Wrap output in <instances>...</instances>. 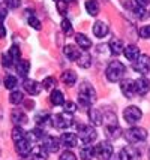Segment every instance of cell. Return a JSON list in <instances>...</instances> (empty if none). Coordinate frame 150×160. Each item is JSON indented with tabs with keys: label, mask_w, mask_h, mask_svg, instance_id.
<instances>
[{
	"label": "cell",
	"mask_w": 150,
	"mask_h": 160,
	"mask_svg": "<svg viewBox=\"0 0 150 160\" xmlns=\"http://www.w3.org/2000/svg\"><path fill=\"white\" fill-rule=\"evenodd\" d=\"M65 2H68V3H69V2H75V3H77V0H65Z\"/></svg>",
	"instance_id": "cell-50"
},
{
	"label": "cell",
	"mask_w": 150,
	"mask_h": 160,
	"mask_svg": "<svg viewBox=\"0 0 150 160\" xmlns=\"http://www.w3.org/2000/svg\"><path fill=\"white\" fill-rule=\"evenodd\" d=\"M80 157L83 160H92V157L95 156V147L89 145V144H84V145L80 148Z\"/></svg>",
	"instance_id": "cell-26"
},
{
	"label": "cell",
	"mask_w": 150,
	"mask_h": 160,
	"mask_svg": "<svg viewBox=\"0 0 150 160\" xmlns=\"http://www.w3.org/2000/svg\"><path fill=\"white\" fill-rule=\"evenodd\" d=\"M27 22H29V24L35 28V30H41V28H42V26H41V21L38 20L35 15H30L29 20H27Z\"/></svg>",
	"instance_id": "cell-38"
},
{
	"label": "cell",
	"mask_w": 150,
	"mask_h": 160,
	"mask_svg": "<svg viewBox=\"0 0 150 160\" xmlns=\"http://www.w3.org/2000/svg\"><path fill=\"white\" fill-rule=\"evenodd\" d=\"M44 138H45V133H44V130L41 127H36V129H33V130H30L27 133V139L30 142H38V141L44 139Z\"/></svg>",
	"instance_id": "cell-29"
},
{
	"label": "cell",
	"mask_w": 150,
	"mask_h": 160,
	"mask_svg": "<svg viewBox=\"0 0 150 160\" xmlns=\"http://www.w3.org/2000/svg\"><path fill=\"white\" fill-rule=\"evenodd\" d=\"M77 64H78L80 68H83V69H87V68H90V64H92V57H90V54H89L87 51L81 52L80 58L77 60Z\"/></svg>",
	"instance_id": "cell-31"
},
{
	"label": "cell",
	"mask_w": 150,
	"mask_h": 160,
	"mask_svg": "<svg viewBox=\"0 0 150 160\" xmlns=\"http://www.w3.org/2000/svg\"><path fill=\"white\" fill-rule=\"evenodd\" d=\"M89 120L92 121L93 126H101L104 123V115L99 109H95V108H89Z\"/></svg>",
	"instance_id": "cell-20"
},
{
	"label": "cell",
	"mask_w": 150,
	"mask_h": 160,
	"mask_svg": "<svg viewBox=\"0 0 150 160\" xmlns=\"http://www.w3.org/2000/svg\"><path fill=\"white\" fill-rule=\"evenodd\" d=\"M125 70L126 69H125L123 63L119 62V60H113L105 69L107 79L110 82H119V81H122V78L125 75Z\"/></svg>",
	"instance_id": "cell-2"
},
{
	"label": "cell",
	"mask_w": 150,
	"mask_h": 160,
	"mask_svg": "<svg viewBox=\"0 0 150 160\" xmlns=\"http://www.w3.org/2000/svg\"><path fill=\"white\" fill-rule=\"evenodd\" d=\"M5 36H6V28L3 24H0V39H3Z\"/></svg>",
	"instance_id": "cell-48"
},
{
	"label": "cell",
	"mask_w": 150,
	"mask_h": 160,
	"mask_svg": "<svg viewBox=\"0 0 150 160\" xmlns=\"http://www.w3.org/2000/svg\"><path fill=\"white\" fill-rule=\"evenodd\" d=\"M23 100H24V96H23L21 91H18V90H14L12 93H11V96H9V102H11L12 105L21 103Z\"/></svg>",
	"instance_id": "cell-34"
},
{
	"label": "cell",
	"mask_w": 150,
	"mask_h": 160,
	"mask_svg": "<svg viewBox=\"0 0 150 160\" xmlns=\"http://www.w3.org/2000/svg\"><path fill=\"white\" fill-rule=\"evenodd\" d=\"M29 156L32 160H47L48 151H47L42 145H38V147H35V148H32V151H30Z\"/></svg>",
	"instance_id": "cell-19"
},
{
	"label": "cell",
	"mask_w": 150,
	"mask_h": 160,
	"mask_svg": "<svg viewBox=\"0 0 150 160\" xmlns=\"http://www.w3.org/2000/svg\"><path fill=\"white\" fill-rule=\"evenodd\" d=\"M149 159H150V148H149Z\"/></svg>",
	"instance_id": "cell-51"
},
{
	"label": "cell",
	"mask_w": 150,
	"mask_h": 160,
	"mask_svg": "<svg viewBox=\"0 0 150 160\" xmlns=\"http://www.w3.org/2000/svg\"><path fill=\"white\" fill-rule=\"evenodd\" d=\"M110 160H120V156H119L117 159H116V157H111V159H110Z\"/></svg>",
	"instance_id": "cell-49"
},
{
	"label": "cell",
	"mask_w": 150,
	"mask_h": 160,
	"mask_svg": "<svg viewBox=\"0 0 150 160\" xmlns=\"http://www.w3.org/2000/svg\"><path fill=\"white\" fill-rule=\"evenodd\" d=\"M3 84H5V87H6L8 90H15V87H17V78L14 77V75H8L6 78H5V81H3Z\"/></svg>",
	"instance_id": "cell-36"
},
{
	"label": "cell",
	"mask_w": 150,
	"mask_h": 160,
	"mask_svg": "<svg viewBox=\"0 0 150 160\" xmlns=\"http://www.w3.org/2000/svg\"><path fill=\"white\" fill-rule=\"evenodd\" d=\"M93 35L96 36L98 39H102V38H105L108 35V32H110V27H108V24H105L104 21H96L95 24H93Z\"/></svg>",
	"instance_id": "cell-13"
},
{
	"label": "cell",
	"mask_w": 150,
	"mask_h": 160,
	"mask_svg": "<svg viewBox=\"0 0 150 160\" xmlns=\"http://www.w3.org/2000/svg\"><path fill=\"white\" fill-rule=\"evenodd\" d=\"M138 6H141V8H146L147 5H150V0H134Z\"/></svg>",
	"instance_id": "cell-47"
},
{
	"label": "cell",
	"mask_w": 150,
	"mask_h": 160,
	"mask_svg": "<svg viewBox=\"0 0 150 160\" xmlns=\"http://www.w3.org/2000/svg\"><path fill=\"white\" fill-rule=\"evenodd\" d=\"M15 150L20 156H29L30 151H32V142L27 138L20 141V142H15Z\"/></svg>",
	"instance_id": "cell-18"
},
{
	"label": "cell",
	"mask_w": 150,
	"mask_h": 160,
	"mask_svg": "<svg viewBox=\"0 0 150 160\" xmlns=\"http://www.w3.org/2000/svg\"><path fill=\"white\" fill-rule=\"evenodd\" d=\"M123 138L128 141L131 145L138 144V142H144L147 139V130L143 129V127L132 126V127H129L128 130H123Z\"/></svg>",
	"instance_id": "cell-3"
},
{
	"label": "cell",
	"mask_w": 150,
	"mask_h": 160,
	"mask_svg": "<svg viewBox=\"0 0 150 160\" xmlns=\"http://www.w3.org/2000/svg\"><path fill=\"white\" fill-rule=\"evenodd\" d=\"M42 147L48 151V153H57L62 147L60 138H54V136H45L44 138V144Z\"/></svg>",
	"instance_id": "cell-10"
},
{
	"label": "cell",
	"mask_w": 150,
	"mask_h": 160,
	"mask_svg": "<svg viewBox=\"0 0 150 160\" xmlns=\"http://www.w3.org/2000/svg\"><path fill=\"white\" fill-rule=\"evenodd\" d=\"M140 35L143 36V38H149V39H150V24L144 26V27L140 30Z\"/></svg>",
	"instance_id": "cell-45"
},
{
	"label": "cell",
	"mask_w": 150,
	"mask_h": 160,
	"mask_svg": "<svg viewBox=\"0 0 150 160\" xmlns=\"http://www.w3.org/2000/svg\"><path fill=\"white\" fill-rule=\"evenodd\" d=\"M59 160H77V156L68 150V151H63V153L60 154V159Z\"/></svg>",
	"instance_id": "cell-41"
},
{
	"label": "cell",
	"mask_w": 150,
	"mask_h": 160,
	"mask_svg": "<svg viewBox=\"0 0 150 160\" xmlns=\"http://www.w3.org/2000/svg\"><path fill=\"white\" fill-rule=\"evenodd\" d=\"M75 42H77L78 48H81L83 51H87V49L92 47V41L86 35H83V33H77L75 35Z\"/></svg>",
	"instance_id": "cell-24"
},
{
	"label": "cell",
	"mask_w": 150,
	"mask_h": 160,
	"mask_svg": "<svg viewBox=\"0 0 150 160\" xmlns=\"http://www.w3.org/2000/svg\"><path fill=\"white\" fill-rule=\"evenodd\" d=\"M8 54L11 56V58L14 60V63H18L20 60H21V51H20V48H18L17 45H12Z\"/></svg>",
	"instance_id": "cell-35"
},
{
	"label": "cell",
	"mask_w": 150,
	"mask_h": 160,
	"mask_svg": "<svg viewBox=\"0 0 150 160\" xmlns=\"http://www.w3.org/2000/svg\"><path fill=\"white\" fill-rule=\"evenodd\" d=\"M6 15H8V11H6V9H5V8H0V24L5 21Z\"/></svg>",
	"instance_id": "cell-46"
},
{
	"label": "cell",
	"mask_w": 150,
	"mask_h": 160,
	"mask_svg": "<svg viewBox=\"0 0 150 160\" xmlns=\"http://www.w3.org/2000/svg\"><path fill=\"white\" fill-rule=\"evenodd\" d=\"M62 81H63L68 87H72L74 84L77 82V73L74 70H65L62 73Z\"/></svg>",
	"instance_id": "cell-28"
},
{
	"label": "cell",
	"mask_w": 150,
	"mask_h": 160,
	"mask_svg": "<svg viewBox=\"0 0 150 160\" xmlns=\"http://www.w3.org/2000/svg\"><path fill=\"white\" fill-rule=\"evenodd\" d=\"M63 108H65V112H68V114H74V112L77 111V105L74 103V102H65Z\"/></svg>",
	"instance_id": "cell-40"
},
{
	"label": "cell",
	"mask_w": 150,
	"mask_h": 160,
	"mask_svg": "<svg viewBox=\"0 0 150 160\" xmlns=\"http://www.w3.org/2000/svg\"><path fill=\"white\" fill-rule=\"evenodd\" d=\"M51 103L54 106H60V105H65V96L63 93L60 90H53L51 91V96H50Z\"/></svg>",
	"instance_id": "cell-30"
},
{
	"label": "cell",
	"mask_w": 150,
	"mask_h": 160,
	"mask_svg": "<svg viewBox=\"0 0 150 160\" xmlns=\"http://www.w3.org/2000/svg\"><path fill=\"white\" fill-rule=\"evenodd\" d=\"M86 11L89 12V15H95L99 14V3L96 2V0H87L86 2Z\"/></svg>",
	"instance_id": "cell-32"
},
{
	"label": "cell",
	"mask_w": 150,
	"mask_h": 160,
	"mask_svg": "<svg viewBox=\"0 0 150 160\" xmlns=\"http://www.w3.org/2000/svg\"><path fill=\"white\" fill-rule=\"evenodd\" d=\"M57 11L59 14L65 15L68 12V2H65V0H57Z\"/></svg>",
	"instance_id": "cell-39"
},
{
	"label": "cell",
	"mask_w": 150,
	"mask_h": 160,
	"mask_svg": "<svg viewBox=\"0 0 150 160\" xmlns=\"http://www.w3.org/2000/svg\"><path fill=\"white\" fill-rule=\"evenodd\" d=\"M62 30H63L65 33H71V32H72L71 21L66 20V18H63V21H62Z\"/></svg>",
	"instance_id": "cell-43"
},
{
	"label": "cell",
	"mask_w": 150,
	"mask_h": 160,
	"mask_svg": "<svg viewBox=\"0 0 150 160\" xmlns=\"http://www.w3.org/2000/svg\"><path fill=\"white\" fill-rule=\"evenodd\" d=\"M123 54H125V57H126L128 60H131V62H135L137 58L141 56V54H140V48H138L137 45H128V47L125 48V51H123Z\"/></svg>",
	"instance_id": "cell-23"
},
{
	"label": "cell",
	"mask_w": 150,
	"mask_h": 160,
	"mask_svg": "<svg viewBox=\"0 0 150 160\" xmlns=\"http://www.w3.org/2000/svg\"><path fill=\"white\" fill-rule=\"evenodd\" d=\"M60 142L62 145L66 147V148H74V147L78 145V136L75 133L71 132H65L62 136H60Z\"/></svg>",
	"instance_id": "cell-12"
},
{
	"label": "cell",
	"mask_w": 150,
	"mask_h": 160,
	"mask_svg": "<svg viewBox=\"0 0 150 160\" xmlns=\"http://www.w3.org/2000/svg\"><path fill=\"white\" fill-rule=\"evenodd\" d=\"M42 87L45 90H51L56 87V78L54 77H47L45 79L42 81Z\"/></svg>",
	"instance_id": "cell-37"
},
{
	"label": "cell",
	"mask_w": 150,
	"mask_h": 160,
	"mask_svg": "<svg viewBox=\"0 0 150 160\" xmlns=\"http://www.w3.org/2000/svg\"><path fill=\"white\" fill-rule=\"evenodd\" d=\"M53 124L56 129L59 130H65L68 127H71L74 124V118H72V114H68V112H60V114H56L53 117Z\"/></svg>",
	"instance_id": "cell-4"
},
{
	"label": "cell",
	"mask_w": 150,
	"mask_h": 160,
	"mask_svg": "<svg viewBox=\"0 0 150 160\" xmlns=\"http://www.w3.org/2000/svg\"><path fill=\"white\" fill-rule=\"evenodd\" d=\"M113 153H114V148L107 141L99 142L98 145L95 147V156L101 160H110L113 157Z\"/></svg>",
	"instance_id": "cell-5"
},
{
	"label": "cell",
	"mask_w": 150,
	"mask_h": 160,
	"mask_svg": "<svg viewBox=\"0 0 150 160\" xmlns=\"http://www.w3.org/2000/svg\"><path fill=\"white\" fill-rule=\"evenodd\" d=\"M63 54L69 60H72V62H77L80 58V56H81V51H80L78 48H75L74 45H66L63 48Z\"/></svg>",
	"instance_id": "cell-22"
},
{
	"label": "cell",
	"mask_w": 150,
	"mask_h": 160,
	"mask_svg": "<svg viewBox=\"0 0 150 160\" xmlns=\"http://www.w3.org/2000/svg\"><path fill=\"white\" fill-rule=\"evenodd\" d=\"M108 47H110V52H111L113 56H119V54H122V52L125 51L123 41L119 39V38H111V41H110V43H108Z\"/></svg>",
	"instance_id": "cell-17"
},
{
	"label": "cell",
	"mask_w": 150,
	"mask_h": 160,
	"mask_svg": "<svg viewBox=\"0 0 150 160\" xmlns=\"http://www.w3.org/2000/svg\"><path fill=\"white\" fill-rule=\"evenodd\" d=\"M26 138H27V133L23 130V127L15 126L14 129H12V139H14V142H20V141L26 139Z\"/></svg>",
	"instance_id": "cell-33"
},
{
	"label": "cell",
	"mask_w": 150,
	"mask_h": 160,
	"mask_svg": "<svg viewBox=\"0 0 150 160\" xmlns=\"http://www.w3.org/2000/svg\"><path fill=\"white\" fill-rule=\"evenodd\" d=\"M141 117H143L141 109H140L138 106H134V105H132V106H128V108L123 111V118L131 126H135L137 123L141 120Z\"/></svg>",
	"instance_id": "cell-6"
},
{
	"label": "cell",
	"mask_w": 150,
	"mask_h": 160,
	"mask_svg": "<svg viewBox=\"0 0 150 160\" xmlns=\"http://www.w3.org/2000/svg\"><path fill=\"white\" fill-rule=\"evenodd\" d=\"M11 118H12L15 126H20V127L27 123V117H26L24 111H21V109H14L12 114H11Z\"/></svg>",
	"instance_id": "cell-21"
},
{
	"label": "cell",
	"mask_w": 150,
	"mask_h": 160,
	"mask_svg": "<svg viewBox=\"0 0 150 160\" xmlns=\"http://www.w3.org/2000/svg\"><path fill=\"white\" fill-rule=\"evenodd\" d=\"M120 160H141V153L135 145H126L120 151Z\"/></svg>",
	"instance_id": "cell-9"
},
{
	"label": "cell",
	"mask_w": 150,
	"mask_h": 160,
	"mask_svg": "<svg viewBox=\"0 0 150 160\" xmlns=\"http://www.w3.org/2000/svg\"><path fill=\"white\" fill-rule=\"evenodd\" d=\"M78 136L84 144H89V145H90V142L96 141V138H98V132L95 130V127H92V126H80Z\"/></svg>",
	"instance_id": "cell-7"
},
{
	"label": "cell",
	"mask_w": 150,
	"mask_h": 160,
	"mask_svg": "<svg viewBox=\"0 0 150 160\" xmlns=\"http://www.w3.org/2000/svg\"><path fill=\"white\" fill-rule=\"evenodd\" d=\"M23 87H24V90L27 91L29 94L32 96H36V94H39L41 93V84L33 81V79H24V82H23Z\"/></svg>",
	"instance_id": "cell-15"
},
{
	"label": "cell",
	"mask_w": 150,
	"mask_h": 160,
	"mask_svg": "<svg viewBox=\"0 0 150 160\" xmlns=\"http://www.w3.org/2000/svg\"><path fill=\"white\" fill-rule=\"evenodd\" d=\"M35 121L39 126L51 124V121H53V120H51V114H50V112H47V111L38 112V114H36V117H35Z\"/></svg>",
	"instance_id": "cell-27"
},
{
	"label": "cell",
	"mask_w": 150,
	"mask_h": 160,
	"mask_svg": "<svg viewBox=\"0 0 150 160\" xmlns=\"http://www.w3.org/2000/svg\"><path fill=\"white\" fill-rule=\"evenodd\" d=\"M149 15H150V11H149Z\"/></svg>",
	"instance_id": "cell-52"
},
{
	"label": "cell",
	"mask_w": 150,
	"mask_h": 160,
	"mask_svg": "<svg viewBox=\"0 0 150 160\" xmlns=\"http://www.w3.org/2000/svg\"><path fill=\"white\" fill-rule=\"evenodd\" d=\"M132 68H134V70H135V72L141 73V75H144V73L150 72V57L147 56V54H141V56H140L135 62H134Z\"/></svg>",
	"instance_id": "cell-8"
},
{
	"label": "cell",
	"mask_w": 150,
	"mask_h": 160,
	"mask_svg": "<svg viewBox=\"0 0 150 160\" xmlns=\"http://www.w3.org/2000/svg\"><path fill=\"white\" fill-rule=\"evenodd\" d=\"M96 100V91L92 87V84L84 81V82L80 84L78 88V102L83 106H90Z\"/></svg>",
	"instance_id": "cell-1"
},
{
	"label": "cell",
	"mask_w": 150,
	"mask_h": 160,
	"mask_svg": "<svg viewBox=\"0 0 150 160\" xmlns=\"http://www.w3.org/2000/svg\"><path fill=\"white\" fill-rule=\"evenodd\" d=\"M2 64H3L5 68H11V66L14 64V60L11 58L9 54H3V56H2Z\"/></svg>",
	"instance_id": "cell-42"
},
{
	"label": "cell",
	"mask_w": 150,
	"mask_h": 160,
	"mask_svg": "<svg viewBox=\"0 0 150 160\" xmlns=\"http://www.w3.org/2000/svg\"><path fill=\"white\" fill-rule=\"evenodd\" d=\"M120 90L122 93H123V96L125 98H134V94H135L137 91H135V81L134 79H123L120 82Z\"/></svg>",
	"instance_id": "cell-11"
},
{
	"label": "cell",
	"mask_w": 150,
	"mask_h": 160,
	"mask_svg": "<svg viewBox=\"0 0 150 160\" xmlns=\"http://www.w3.org/2000/svg\"><path fill=\"white\" fill-rule=\"evenodd\" d=\"M150 90V82L147 78H138V79H135V91L137 94H140V96H144V94H147Z\"/></svg>",
	"instance_id": "cell-14"
},
{
	"label": "cell",
	"mask_w": 150,
	"mask_h": 160,
	"mask_svg": "<svg viewBox=\"0 0 150 160\" xmlns=\"http://www.w3.org/2000/svg\"><path fill=\"white\" fill-rule=\"evenodd\" d=\"M105 135L108 139H117L122 136V129L119 127L117 123H110L105 126Z\"/></svg>",
	"instance_id": "cell-16"
},
{
	"label": "cell",
	"mask_w": 150,
	"mask_h": 160,
	"mask_svg": "<svg viewBox=\"0 0 150 160\" xmlns=\"http://www.w3.org/2000/svg\"><path fill=\"white\" fill-rule=\"evenodd\" d=\"M15 69L18 72V75L23 78H26L29 75V70H30V62L29 60H20V62L15 64Z\"/></svg>",
	"instance_id": "cell-25"
},
{
	"label": "cell",
	"mask_w": 150,
	"mask_h": 160,
	"mask_svg": "<svg viewBox=\"0 0 150 160\" xmlns=\"http://www.w3.org/2000/svg\"><path fill=\"white\" fill-rule=\"evenodd\" d=\"M6 5L11 9H17V8L21 5V0H6Z\"/></svg>",
	"instance_id": "cell-44"
}]
</instances>
